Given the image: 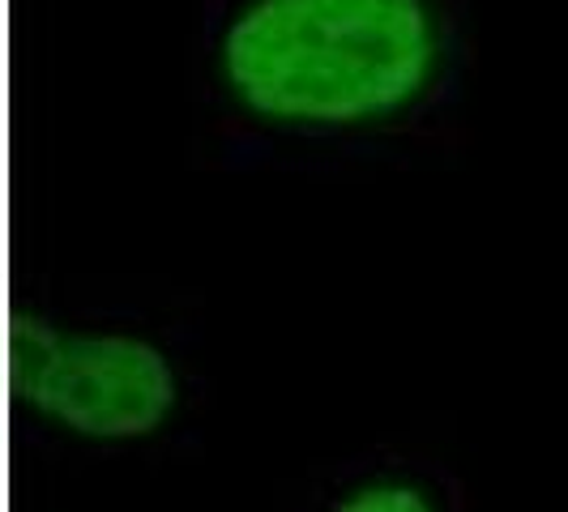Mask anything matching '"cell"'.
Returning <instances> with one entry per match:
<instances>
[{"label":"cell","mask_w":568,"mask_h":512,"mask_svg":"<svg viewBox=\"0 0 568 512\" xmlns=\"http://www.w3.org/2000/svg\"><path fill=\"white\" fill-rule=\"evenodd\" d=\"M283 512H475V500L449 461L376 444L321 465Z\"/></svg>","instance_id":"cell-3"},{"label":"cell","mask_w":568,"mask_h":512,"mask_svg":"<svg viewBox=\"0 0 568 512\" xmlns=\"http://www.w3.org/2000/svg\"><path fill=\"white\" fill-rule=\"evenodd\" d=\"M470 73V0H201L189 85L210 163L355 171L440 150Z\"/></svg>","instance_id":"cell-1"},{"label":"cell","mask_w":568,"mask_h":512,"mask_svg":"<svg viewBox=\"0 0 568 512\" xmlns=\"http://www.w3.org/2000/svg\"><path fill=\"white\" fill-rule=\"evenodd\" d=\"M18 414L64 461L193 453L210 410L201 316L154 295H39L18 325Z\"/></svg>","instance_id":"cell-2"}]
</instances>
